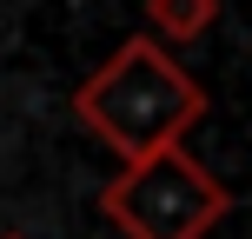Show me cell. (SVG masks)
I'll return each instance as SVG.
<instances>
[{
	"label": "cell",
	"mask_w": 252,
	"mask_h": 239,
	"mask_svg": "<svg viewBox=\"0 0 252 239\" xmlns=\"http://www.w3.org/2000/svg\"><path fill=\"white\" fill-rule=\"evenodd\" d=\"M73 120L120 166H139L166 146H186V133L206 120V87L153 34H133L73 87Z\"/></svg>",
	"instance_id": "6da1fadb"
},
{
	"label": "cell",
	"mask_w": 252,
	"mask_h": 239,
	"mask_svg": "<svg viewBox=\"0 0 252 239\" xmlns=\"http://www.w3.org/2000/svg\"><path fill=\"white\" fill-rule=\"evenodd\" d=\"M100 213L120 226V239H206L232 213V186L186 146H166L139 166H120V179L100 193Z\"/></svg>",
	"instance_id": "7a4b0ae2"
},
{
	"label": "cell",
	"mask_w": 252,
	"mask_h": 239,
	"mask_svg": "<svg viewBox=\"0 0 252 239\" xmlns=\"http://www.w3.org/2000/svg\"><path fill=\"white\" fill-rule=\"evenodd\" d=\"M139 13H146V34L159 40H179V47H192V40H206L219 27V0H139Z\"/></svg>",
	"instance_id": "3957f363"
},
{
	"label": "cell",
	"mask_w": 252,
	"mask_h": 239,
	"mask_svg": "<svg viewBox=\"0 0 252 239\" xmlns=\"http://www.w3.org/2000/svg\"><path fill=\"white\" fill-rule=\"evenodd\" d=\"M0 239H27V233H0Z\"/></svg>",
	"instance_id": "277c9868"
}]
</instances>
